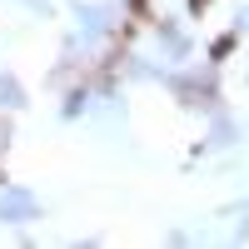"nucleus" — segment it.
Segmentation results:
<instances>
[{
    "label": "nucleus",
    "mask_w": 249,
    "mask_h": 249,
    "mask_svg": "<svg viewBox=\"0 0 249 249\" xmlns=\"http://www.w3.org/2000/svg\"><path fill=\"white\" fill-rule=\"evenodd\" d=\"M0 105H5V110H20V105H25V90H20L15 75H0Z\"/></svg>",
    "instance_id": "7ed1b4c3"
},
{
    "label": "nucleus",
    "mask_w": 249,
    "mask_h": 249,
    "mask_svg": "<svg viewBox=\"0 0 249 249\" xmlns=\"http://www.w3.org/2000/svg\"><path fill=\"white\" fill-rule=\"evenodd\" d=\"M35 214H40L35 195H25V190H5L0 195V224H30Z\"/></svg>",
    "instance_id": "f257e3e1"
},
{
    "label": "nucleus",
    "mask_w": 249,
    "mask_h": 249,
    "mask_svg": "<svg viewBox=\"0 0 249 249\" xmlns=\"http://www.w3.org/2000/svg\"><path fill=\"white\" fill-rule=\"evenodd\" d=\"M0 150H5V124H0Z\"/></svg>",
    "instance_id": "423d86ee"
},
{
    "label": "nucleus",
    "mask_w": 249,
    "mask_h": 249,
    "mask_svg": "<svg viewBox=\"0 0 249 249\" xmlns=\"http://www.w3.org/2000/svg\"><path fill=\"white\" fill-rule=\"evenodd\" d=\"M239 25H244V30H249V5H244V15H239Z\"/></svg>",
    "instance_id": "39448f33"
},
{
    "label": "nucleus",
    "mask_w": 249,
    "mask_h": 249,
    "mask_svg": "<svg viewBox=\"0 0 249 249\" xmlns=\"http://www.w3.org/2000/svg\"><path fill=\"white\" fill-rule=\"evenodd\" d=\"M160 40H164V50H170V55H184V40H179L175 30H160Z\"/></svg>",
    "instance_id": "20e7f679"
},
{
    "label": "nucleus",
    "mask_w": 249,
    "mask_h": 249,
    "mask_svg": "<svg viewBox=\"0 0 249 249\" xmlns=\"http://www.w3.org/2000/svg\"><path fill=\"white\" fill-rule=\"evenodd\" d=\"M110 5H85V10H80V20H85V35H105L110 30Z\"/></svg>",
    "instance_id": "f03ea898"
}]
</instances>
